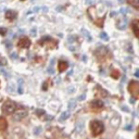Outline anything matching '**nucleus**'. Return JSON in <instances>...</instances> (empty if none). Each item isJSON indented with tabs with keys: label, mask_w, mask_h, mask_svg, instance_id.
<instances>
[{
	"label": "nucleus",
	"mask_w": 139,
	"mask_h": 139,
	"mask_svg": "<svg viewBox=\"0 0 139 139\" xmlns=\"http://www.w3.org/2000/svg\"><path fill=\"white\" fill-rule=\"evenodd\" d=\"M90 130H91V134L93 136H99L104 130L103 123L100 121H91V123H90Z\"/></svg>",
	"instance_id": "obj_1"
},
{
	"label": "nucleus",
	"mask_w": 139,
	"mask_h": 139,
	"mask_svg": "<svg viewBox=\"0 0 139 139\" xmlns=\"http://www.w3.org/2000/svg\"><path fill=\"white\" fill-rule=\"evenodd\" d=\"M16 110V103L11 100H7L2 106V113L4 114H11Z\"/></svg>",
	"instance_id": "obj_2"
},
{
	"label": "nucleus",
	"mask_w": 139,
	"mask_h": 139,
	"mask_svg": "<svg viewBox=\"0 0 139 139\" xmlns=\"http://www.w3.org/2000/svg\"><path fill=\"white\" fill-rule=\"evenodd\" d=\"M128 90H129V92L132 93V96H134L135 98H137L138 95H139V83L137 81H132L129 83Z\"/></svg>",
	"instance_id": "obj_3"
},
{
	"label": "nucleus",
	"mask_w": 139,
	"mask_h": 139,
	"mask_svg": "<svg viewBox=\"0 0 139 139\" xmlns=\"http://www.w3.org/2000/svg\"><path fill=\"white\" fill-rule=\"evenodd\" d=\"M18 46L20 48H29L30 40L27 37H22V38H20V40L18 42Z\"/></svg>",
	"instance_id": "obj_4"
},
{
	"label": "nucleus",
	"mask_w": 139,
	"mask_h": 139,
	"mask_svg": "<svg viewBox=\"0 0 139 139\" xmlns=\"http://www.w3.org/2000/svg\"><path fill=\"white\" fill-rule=\"evenodd\" d=\"M25 116H27V112L26 111H20V112L14 113L12 118H13V121H21V120H23Z\"/></svg>",
	"instance_id": "obj_5"
},
{
	"label": "nucleus",
	"mask_w": 139,
	"mask_h": 139,
	"mask_svg": "<svg viewBox=\"0 0 139 139\" xmlns=\"http://www.w3.org/2000/svg\"><path fill=\"white\" fill-rule=\"evenodd\" d=\"M127 27V19L123 18L120 22H117V28L118 29H125Z\"/></svg>",
	"instance_id": "obj_6"
},
{
	"label": "nucleus",
	"mask_w": 139,
	"mask_h": 139,
	"mask_svg": "<svg viewBox=\"0 0 139 139\" xmlns=\"http://www.w3.org/2000/svg\"><path fill=\"white\" fill-rule=\"evenodd\" d=\"M138 21H133L132 23V28H133V32H134V35L136 36V37H138L139 36V29H138Z\"/></svg>",
	"instance_id": "obj_7"
},
{
	"label": "nucleus",
	"mask_w": 139,
	"mask_h": 139,
	"mask_svg": "<svg viewBox=\"0 0 139 139\" xmlns=\"http://www.w3.org/2000/svg\"><path fill=\"white\" fill-rule=\"evenodd\" d=\"M69 67V63L66 61H60L59 62V71L60 72H64L65 70H67Z\"/></svg>",
	"instance_id": "obj_8"
},
{
	"label": "nucleus",
	"mask_w": 139,
	"mask_h": 139,
	"mask_svg": "<svg viewBox=\"0 0 139 139\" xmlns=\"http://www.w3.org/2000/svg\"><path fill=\"white\" fill-rule=\"evenodd\" d=\"M103 106H104V103H103V101H101V100H93L91 102V107L96 108V109H100V108H102Z\"/></svg>",
	"instance_id": "obj_9"
},
{
	"label": "nucleus",
	"mask_w": 139,
	"mask_h": 139,
	"mask_svg": "<svg viewBox=\"0 0 139 139\" xmlns=\"http://www.w3.org/2000/svg\"><path fill=\"white\" fill-rule=\"evenodd\" d=\"M8 127V122L4 117H0V130H5Z\"/></svg>",
	"instance_id": "obj_10"
},
{
	"label": "nucleus",
	"mask_w": 139,
	"mask_h": 139,
	"mask_svg": "<svg viewBox=\"0 0 139 139\" xmlns=\"http://www.w3.org/2000/svg\"><path fill=\"white\" fill-rule=\"evenodd\" d=\"M16 15H18V13L15 12V11H11V10H9V11H7V13H5V16H7V19L8 20H14L16 18Z\"/></svg>",
	"instance_id": "obj_11"
},
{
	"label": "nucleus",
	"mask_w": 139,
	"mask_h": 139,
	"mask_svg": "<svg viewBox=\"0 0 139 139\" xmlns=\"http://www.w3.org/2000/svg\"><path fill=\"white\" fill-rule=\"evenodd\" d=\"M107 52H108V49H107L106 47H100V48H98V49H97V51H96V55H97L98 56H100V55L101 56H104Z\"/></svg>",
	"instance_id": "obj_12"
},
{
	"label": "nucleus",
	"mask_w": 139,
	"mask_h": 139,
	"mask_svg": "<svg viewBox=\"0 0 139 139\" xmlns=\"http://www.w3.org/2000/svg\"><path fill=\"white\" fill-rule=\"evenodd\" d=\"M70 115H71V113L69 111H65V112H63L61 114L60 118H59V121H60V122H64L65 120H67V118L70 117Z\"/></svg>",
	"instance_id": "obj_13"
},
{
	"label": "nucleus",
	"mask_w": 139,
	"mask_h": 139,
	"mask_svg": "<svg viewBox=\"0 0 139 139\" xmlns=\"http://www.w3.org/2000/svg\"><path fill=\"white\" fill-rule=\"evenodd\" d=\"M128 3L134 7L135 9H138L139 8V0H128Z\"/></svg>",
	"instance_id": "obj_14"
},
{
	"label": "nucleus",
	"mask_w": 139,
	"mask_h": 139,
	"mask_svg": "<svg viewBox=\"0 0 139 139\" xmlns=\"http://www.w3.org/2000/svg\"><path fill=\"white\" fill-rule=\"evenodd\" d=\"M84 127H85L84 122H79L77 125V128H76V133H82L84 130Z\"/></svg>",
	"instance_id": "obj_15"
},
{
	"label": "nucleus",
	"mask_w": 139,
	"mask_h": 139,
	"mask_svg": "<svg viewBox=\"0 0 139 139\" xmlns=\"http://www.w3.org/2000/svg\"><path fill=\"white\" fill-rule=\"evenodd\" d=\"M82 33L84 34V36H85V37H86V38H88V40H91V37H90V34H89L88 30H86L85 28H83V29H82Z\"/></svg>",
	"instance_id": "obj_16"
},
{
	"label": "nucleus",
	"mask_w": 139,
	"mask_h": 139,
	"mask_svg": "<svg viewBox=\"0 0 139 139\" xmlns=\"http://www.w3.org/2000/svg\"><path fill=\"white\" fill-rule=\"evenodd\" d=\"M75 107H76V100H71L69 102V109L70 110H73Z\"/></svg>",
	"instance_id": "obj_17"
},
{
	"label": "nucleus",
	"mask_w": 139,
	"mask_h": 139,
	"mask_svg": "<svg viewBox=\"0 0 139 139\" xmlns=\"http://www.w3.org/2000/svg\"><path fill=\"white\" fill-rule=\"evenodd\" d=\"M35 112H36V114H37L38 116H41V115L46 114V111H45V110H41V109H36Z\"/></svg>",
	"instance_id": "obj_18"
},
{
	"label": "nucleus",
	"mask_w": 139,
	"mask_h": 139,
	"mask_svg": "<svg viewBox=\"0 0 139 139\" xmlns=\"http://www.w3.org/2000/svg\"><path fill=\"white\" fill-rule=\"evenodd\" d=\"M111 75H112V77H114L115 79H117L118 77H120V73H118V71H116V70H113Z\"/></svg>",
	"instance_id": "obj_19"
},
{
	"label": "nucleus",
	"mask_w": 139,
	"mask_h": 139,
	"mask_svg": "<svg viewBox=\"0 0 139 139\" xmlns=\"http://www.w3.org/2000/svg\"><path fill=\"white\" fill-rule=\"evenodd\" d=\"M100 38L103 39V40H109V37H108V35L106 33H101L100 34Z\"/></svg>",
	"instance_id": "obj_20"
},
{
	"label": "nucleus",
	"mask_w": 139,
	"mask_h": 139,
	"mask_svg": "<svg viewBox=\"0 0 139 139\" xmlns=\"http://www.w3.org/2000/svg\"><path fill=\"white\" fill-rule=\"evenodd\" d=\"M0 72H1V73H2V75H4L7 78H9V74H8V73L5 72V70L3 69V67H0Z\"/></svg>",
	"instance_id": "obj_21"
},
{
	"label": "nucleus",
	"mask_w": 139,
	"mask_h": 139,
	"mask_svg": "<svg viewBox=\"0 0 139 139\" xmlns=\"http://www.w3.org/2000/svg\"><path fill=\"white\" fill-rule=\"evenodd\" d=\"M5 34H7V28H4V27H0V35L4 36Z\"/></svg>",
	"instance_id": "obj_22"
},
{
	"label": "nucleus",
	"mask_w": 139,
	"mask_h": 139,
	"mask_svg": "<svg viewBox=\"0 0 139 139\" xmlns=\"http://www.w3.org/2000/svg\"><path fill=\"white\" fill-rule=\"evenodd\" d=\"M40 130H41L40 127H36V128L34 129V134H35V135H39V134H40Z\"/></svg>",
	"instance_id": "obj_23"
},
{
	"label": "nucleus",
	"mask_w": 139,
	"mask_h": 139,
	"mask_svg": "<svg viewBox=\"0 0 139 139\" xmlns=\"http://www.w3.org/2000/svg\"><path fill=\"white\" fill-rule=\"evenodd\" d=\"M10 56H11V59H18V52H12Z\"/></svg>",
	"instance_id": "obj_24"
},
{
	"label": "nucleus",
	"mask_w": 139,
	"mask_h": 139,
	"mask_svg": "<svg viewBox=\"0 0 139 139\" xmlns=\"http://www.w3.org/2000/svg\"><path fill=\"white\" fill-rule=\"evenodd\" d=\"M18 92L19 93H23V86H22V84H20V86L18 88Z\"/></svg>",
	"instance_id": "obj_25"
},
{
	"label": "nucleus",
	"mask_w": 139,
	"mask_h": 139,
	"mask_svg": "<svg viewBox=\"0 0 139 139\" xmlns=\"http://www.w3.org/2000/svg\"><path fill=\"white\" fill-rule=\"evenodd\" d=\"M127 12H128V9H127V8H122V9H121V13L126 14Z\"/></svg>",
	"instance_id": "obj_26"
},
{
	"label": "nucleus",
	"mask_w": 139,
	"mask_h": 139,
	"mask_svg": "<svg viewBox=\"0 0 139 139\" xmlns=\"http://www.w3.org/2000/svg\"><path fill=\"white\" fill-rule=\"evenodd\" d=\"M85 98H86V95H85V93H83V95H82L81 97H78V100H79V101H82V100H84Z\"/></svg>",
	"instance_id": "obj_27"
},
{
	"label": "nucleus",
	"mask_w": 139,
	"mask_h": 139,
	"mask_svg": "<svg viewBox=\"0 0 139 139\" xmlns=\"http://www.w3.org/2000/svg\"><path fill=\"white\" fill-rule=\"evenodd\" d=\"M133 129V125H127L125 127V130H132Z\"/></svg>",
	"instance_id": "obj_28"
},
{
	"label": "nucleus",
	"mask_w": 139,
	"mask_h": 139,
	"mask_svg": "<svg viewBox=\"0 0 139 139\" xmlns=\"http://www.w3.org/2000/svg\"><path fill=\"white\" fill-rule=\"evenodd\" d=\"M48 73H49V74H53V73H55V71H53V67H52V69L49 67V69H48Z\"/></svg>",
	"instance_id": "obj_29"
},
{
	"label": "nucleus",
	"mask_w": 139,
	"mask_h": 139,
	"mask_svg": "<svg viewBox=\"0 0 139 139\" xmlns=\"http://www.w3.org/2000/svg\"><path fill=\"white\" fill-rule=\"evenodd\" d=\"M42 89L44 90L47 89V82H45V84H42Z\"/></svg>",
	"instance_id": "obj_30"
},
{
	"label": "nucleus",
	"mask_w": 139,
	"mask_h": 139,
	"mask_svg": "<svg viewBox=\"0 0 139 139\" xmlns=\"http://www.w3.org/2000/svg\"><path fill=\"white\" fill-rule=\"evenodd\" d=\"M30 34H32L33 36H35V34H36V29H35V28H33V29L30 30Z\"/></svg>",
	"instance_id": "obj_31"
},
{
	"label": "nucleus",
	"mask_w": 139,
	"mask_h": 139,
	"mask_svg": "<svg viewBox=\"0 0 139 139\" xmlns=\"http://www.w3.org/2000/svg\"><path fill=\"white\" fill-rule=\"evenodd\" d=\"M122 110H124V111H126V112H128L129 111V110H128V108H127V107H122Z\"/></svg>",
	"instance_id": "obj_32"
},
{
	"label": "nucleus",
	"mask_w": 139,
	"mask_h": 139,
	"mask_svg": "<svg viewBox=\"0 0 139 139\" xmlns=\"http://www.w3.org/2000/svg\"><path fill=\"white\" fill-rule=\"evenodd\" d=\"M46 120H47V121H50V120H53V116H47V117H46Z\"/></svg>",
	"instance_id": "obj_33"
},
{
	"label": "nucleus",
	"mask_w": 139,
	"mask_h": 139,
	"mask_svg": "<svg viewBox=\"0 0 139 139\" xmlns=\"http://www.w3.org/2000/svg\"><path fill=\"white\" fill-rule=\"evenodd\" d=\"M135 76H136V77H139V72H138V71H136V72H135Z\"/></svg>",
	"instance_id": "obj_34"
},
{
	"label": "nucleus",
	"mask_w": 139,
	"mask_h": 139,
	"mask_svg": "<svg viewBox=\"0 0 139 139\" xmlns=\"http://www.w3.org/2000/svg\"><path fill=\"white\" fill-rule=\"evenodd\" d=\"M7 47H8V48H11V47H12V45H10V42H9V44L7 45Z\"/></svg>",
	"instance_id": "obj_35"
},
{
	"label": "nucleus",
	"mask_w": 139,
	"mask_h": 139,
	"mask_svg": "<svg viewBox=\"0 0 139 139\" xmlns=\"http://www.w3.org/2000/svg\"><path fill=\"white\" fill-rule=\"evenodd\" d=\"M134 101H135V99H134V98L130 99V102H132V103H134Z\"/></svg>",
	"instance_id": "obj_36"
}]
</instances>
